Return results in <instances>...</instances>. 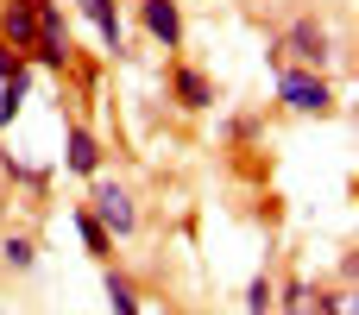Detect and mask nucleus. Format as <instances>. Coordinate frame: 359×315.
Here are the masks:
<instances>
[{"label":"nucleus","instance_id":"f257e3e1","mask_svg":"<svg viewBox=\"0 0 359 315\" xmlns=\"http://www.w3.org/2000/svg\"><path fill=\"white\" fill-rule=\"evenodd\" d=\"M278 107L284 114H303V120H322V114H334V82L322 69L278 63Z\"/></svg>","mask_w":359,"mask_h":315},{"label":"nucleus","instance_id":"f03ea898","mask_svg":"<svg viewBox=\"0 0 359 315\" xmlns=\"http://www.w3.org/2000/svg\"><path fill=\"white\" fill-rule=\"evenodd\" d=\"M101 227H107V240H133L139 234V202H133V189L126 183H114L107 170L101 177H88V202H82Z\"/></svg>","mask_w":359,"mask_h":315},{"label":"nucleus","instance_id":"7ed1b4c3","mask_svg":"<svg viewBox=\"0 0 359 315\" xmlns=\"http://www.w3.org/2000/svg\"><path fill=\"white\" fill-rule=\"evenodd\" d=\"M271 57H297L303 69H328L341 51H334V32H328L316 13H303V19H290V25H284V38H278V51H271Z\"/></svg>","mask_w":359,"mask_h":315},{"label":"nucleus","instance_id":"20e7f679","mask_svg":"<svg viewBox=\"0 0 359 315\" xmlns=\"http://www.w3.org/2000/svg\"><path fill=\"white\" fill-rule=\"evenodd\" d=\"M170 101L183 114H208L215 107V82L196 69V63H170Z\"/></svg>","mask_w":359,"mask_h":315},{"label":"nucleus","instance_id":"39448f33","mask_svg":"<svg viewBox=\"0 0 359 315\" xmlns=\"http://www.w3.org/2000/svg\"><path fill=\"white\" fill-rule=\"evenodd\" d=\"M139 25H145V38L164 44V51L183 44V6H177V0H139Z\"/></svg>","mask_w":359,"mask_h":315},{"label":"nucleus","instance_id":"423d86ee","mask_svg":"<svg viewBox=\"0 0 359 315\" xmlns=\"http://www.w3.org/2000/svg\"><path fill=\"white\" fill-rule=\"evenodd\" d=\"M0 44H13L19 57L38 44V0H0Z\"/></svg>","mask_w":359,"mask_h":315},{"label":"nucleus","instance_id":"0eeeda50","mask_svg":"<svg viewBox=\"0 0 359 315\" xmlns=\"http://www.w3.org/2000/svg\"><path fill=\"white\" fill-rule=\"evenodd\" d=\"M101 164H107L101 139H95L88 126H69V133H63V170H69V177H101Z\"/></svg>","mask_w":359,"mask_h":315},{"label":"nucleus","instance_id":"6e6552de","mask_svg":"<svg viewBox=\"0 0 359 315\" xmlns=\"http://www.w3.org/2000/svg\"><path fill=\"white\" fill-rule=\"evenodd\" d=\"M76 13L101 32V44H107L114 57L126 51V19H120V0H76Z\"/></svg>","mask_w":359,"mask_h":315},{"label":"nucleus","instance_id":"1a4fd4ad","mask_svg":"<svg viewBox=\"0 0 359 315\" xmlns=\"http://www.w3.org/2000/svg\"><path fill=\"white\" fill-rule=\"evenodd\" d=\"M69 221H76V234H82V253H88L95 265H114V240H107V227H101L82 202H76V215H69Z\"/></svg>","mask_w":359,"mask_h":315},{"label":"nucleus","instance_id":"9d476101","mask_svg":"<svg viewBox=\"0 0 359 315\" xmlns=\"http://www.w3.org/2000/svg\"><path fill=\"white\" fill-rule=\"evenodd\" d=\"M101 290H107V309H114V315H139V290H133L126 272L107 265V272H101Z\"/></svg>","mask_w":359,"mask_h":315},{"label":"nucleus","instance_id":"9b49d317","mask_svg":"<svg viewBox=\"0 0 359 315\" xmlns=\"http://www.w3.org/2000/svg\"><path fill=\"white\" fill-rule=\"evenodd\" d=\"M316 297H322V290H316L309 278H290V284H278V309H284V315H316Z\"/></svg>","mask_w":359,"mask_h":315},{"label":"nucleus","instance_id":"f8f14e48","mask_svg":"<svg viewBox=\"0 0 359 315\" xmlns=\"http://www.w3.org/2000/svg\"><path fill=\"white\" fill-rule=\"evenodd\" d=\"M0 265H6V272H32V265H38V240H32V234H6V240H0Z\"/></svg>","mask_w":359,"mask_h":315},{"label":"nucleus","instance_id":"ddd939ff","mask_svg":"<svg viewBox=\"0 0 359 315\" xmlns=\"http://www.w3.org/2000/svg\"><path fill=\"white\" fill-rule=\"evenodd\" d=\"M246 315H278V278L271 272H259L246 284Z\"/></svg>","mask_w":359,"mask_h":315},{"label":"nucleus","instance_id":"4468645a","mask_svg":"<svg viewBox=\"0 0 359 315\" xmlns=\"http://www.w3.org/2000/svg\"><path fill=\"white\" fill-rule=\"evenodd\" d=\"M25 95H32V69L13 76V82H0V126H13V114L25 107Z\"/></svg>","mask_w":359,"mask_h":315},{"label":"nucleus","instance_id":"2eb2a0df","mask_svg":"<svg viewBox=\"0 0 359 315\" xmlns=\"http://www.w3.org/2000/svg\"><path fill=\"white\" fill-rule=\"evenodd\" d=\"M25 69H32V63H25L13 44H0V82H13V76H25Z\"/></svg>","mask_w":359,"mask_h":315},{"label":"nucleus","instance_id":"dca6fc26","mask_svg":"<svg viewBox=\"0 0 359 315\" xmlns=\"http://www.w3.org/2000/svg\"><path fill=\"white\" fill-rule=\"evenodd\" d=\"M316 315H353V290H341V297H316Z\"/></svg>","mask_w":359,"mask_h":315}]
</instances>
